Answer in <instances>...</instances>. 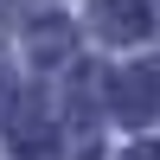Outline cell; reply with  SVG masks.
<instances>
[{"instance_id":"6da1fadb","label":"cell","mask_w":160,"mask_h":160,"mask_svg":"<svg viewBox=\"0 0 160 160\" xmlns=\"http://www.w3.org/2000/svg\"><path fill=\"white\" fill-rule=\"evenodd\" d=\"M160 109V64H122L115 71V115L122 122H148V115Z\"/></svg>"},{"instance_id":"7a4b0ae2","label":"cell","mask_w":160,"mask_h":160,"mask_svg":"<svg viewBox=\"0 0 160 160\" xmlns=\"http://www.w3.org/2000/svg\"><path fill=\"white\" fill-rule=\"evenodd\" d=\"M90 19H96V32L109 45H135L154 26V13H148V0H90Z\"/></svg>"},{"instance_id":"3957f363","label":"cell","mask_w":160,"mask_h":160,"mask_svg":"<svg viewBox=\"0 0 160 160\" xmlns=\"http://www.w3.org/2000/svg\"><path fill=\"white\" fill-rule=\"evenodd\" d=\"M51 135H58V122H51V109H45L38 96H26L19 109H7V141H13L19 154H45Z\"/></svg>"},{"instance_id":"277c9868","label":"cell","mask_w":160,"mask_h":160,"mask_svg":"<svg viewBox=\"0 0 160 160\" xmlns=\"http://www.w3.org/2000/svg\"><path fill=\"white\" fill-rule=\"evenodd\" d=\"M26 45H32L38 64H64V58H71V26H64V19H38L32 32H26Z\"/></svg>"},{"instance_id":"5b68a950","label":"cell","mask_w":160,"mask_h":160,"mask_svg":"<svg viewBox=\"0 0 160 160\" xmlns=\"http://www.w3.org/2000/svg\"><path fill=\"white\" fill-rule=\"evenodd\" d=\"M128 160H160V148H154V141H141V148L128 154Z\"/></svg>"},{"instance_id":"8992f818","label":"cell","mask_w":160,"mask_h":160,"mask_svg":"<svg viewBox=\"0 0 160 160\" xmlns=\"http://www.w3.org/2000/svg\"><path fill=\"white\" fill-rule=\"evenodd\" d=\"M7 96H13V83H7V64H0V115H7Z\"/></svg>"}]
</instances>
